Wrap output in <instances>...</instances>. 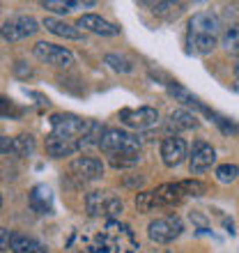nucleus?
<instances>
[{
  "instance_id": "f257e3e1",
  "label": "nucleus",
  "mask_w": 239,
  "mask_h": 253,
  "mask_svg": "<svg viewBox=\"0 0 239 253\" xmlns=\"http://www.w3.org/2000/svg\"><path fill=\"white\" fill-rule=\"evenodd\" d=\"M221 42V21L212 12H198L189 19L186 28V46L196 55H207L219 46Z\"/></svg>"
},
{
  "instance_id": "f03ea898",
  "label": "nucleus",
  "mask_w": 239,
  "mask_h": 253,
  "mask_svg": "<svg viewBox=\"0 0 239 253\" xmlns=\"http://www.w3.org/2000/svg\"><path fill=\"white\" fill-rule=\"evenodd\" d=\"M136 249H138V242L133 237L131 228L115 219L108 221L101 233H97L94 247L83 249L80 253H133Z\"/></svg>"
},
{
  "instance_id": "7ed1b4c3",
  "label": "nucleus",
  "mask_w": 239,
  "mask_h": 253,
  "mask_svg": "<svg viewBox=\"0 0 239 253\" xmlns=\"http://www.w3.org/2000/svg\"><path fill=\"white\" fill-rule=\"evenodd\" d=\"M184 200V193L179 189V182L175 184H161L152 191H143L136 196V207L140 212H150L157 207H175Z\"/></svg>"
},
{
  "instance_id": "20e7f679",
  "label": "nucleus",
  "mask_w": 239,
  "mask_h": 253,
  "mask_svg": "<svg viewBox=\"0 0 239 253\" xmlns=\"http://www.w3.org/2000/svg\"><path fill=\"white\" fill-rule=\"evenodd\" d=\"M85 210L90 216H104L108 221H115L122 214L124 205H122V198L115 191L97 189V191H90L85 196Z\"/></svg>"
},
{
  "instance_id": "39448f33",
  "label": "nucleus",
  "mask_w": 239,
  "mask_h": 253,
  "mask_svg": "<svg viewBox=\"0 0 239 253\" xmlns=\"http://www.w3.org/2000/svg\"><path fill=\"white\" fill-rule=\"evenodd\" d=\"M51 126H53V131L48 133V136L62 138V140H72V143H79L80 145L87 120H80L79 115H74V113H65V115L55 113V115H51Z\"/></svg>"
},
{
  "instance_id": "423d86ee",
  "label": "nucleus",
  "mask_w": 239,
  "mask_h": 253,
  "mask_svg": "<svg viewBox=\"0 0 239 253\" xmlns=\"http://www.w3.org/2000/svg\"><path fill=\"white\" fill-rule=\"evenodd\" d=\"M99 147L106 157L124 154V152H140V140L133 133H126L122 129H106L104 136H101Z\"/></svg>"
},
{
  "instance_id": "0eeeda50",
  "label": "nucleus",
  "mask_w": 239,
  "mask_h": 253,
  "mask_svg": "<svg viewBox=\"0 0 239 253\" xmlns=\"http://www.w3.org/2000/svg\"><path fill=\"white\" fill-rule=\"evenodd\" d=\"M184 230V223L177 214H168V216H161V219H154L150 226H147V235L150 240L157 242V244H168V242L177 240Z\"/></svg>"
},
{
  "instance_id": "6e6552de",
  "label": "nucleus",
  "mask_w": 239,
  "mask_h": 253,
  "mask_svg": "<svg viewBox=\"0 0 239 253\" xmlns=\"http://www.w3.org/2000/svg\"><path fill=\"white\" fill-rule=\"evenodd\" d=\"M37 30H40V23L33 16H14V19H7L2 23L0 35L5 42H21L26 37H33Z\"/></svg>"
},
{
  "instance_id": "1a4fd4ad",
  "label": "nucleus",
  "mask_w": 239,
  "mask_h": 253,
  "mask_svg": "<svg viewBox=\"0 0 239 253\" xmlns=\"http://www.w3.org/2000/svg\"><path fill=\"white\" fill-rule=\"evenodd\" d=\"M35 55L40 58L41 62L53 67H69L74 65V53L65 46H58V44H51V42H40L35 44Z\"/></svg>"
},
{
  "instance_id": "9d476101",
  "label": "nucleus",
  "mask_w": 239,
  "mask_h": 253,
  "mask_svg": "<svg viewBox=\"0 0 239 253\" xmlns=\"http://www.w3.org/2000/svg\"><path fill=\"white\" fill-rule=\"evenodd\" d=\"M120 120L131 129H150L159 122V111L152 106H140V108H122L120 111Z\"/></svg>"
},
{
  "instance_id": "9b49d317",
  "label": "nucleus",
  "mask_w": 239,
  "mask_h": 253,
  "mask_svg": "<svg viewBox=\"0 0 239 253\" xmlns=\"http://www.w3.org/2000/svg\"><path fill=\"white\" fill-rule=\"evenodd\" d=\"M216 164V152L207 140H196L191 147V157H189V168L193 175H200L209 170Z\"/></svg>"
},
{
  "instance_id": "f8f14e48",
  "label": "nucleus",
  "mask_w": 239,
  "mask_h": 253,
  "mask_svg": "<svg viewBox=\"0 0 239 253\" xmlns=\"http://www.w3.org/2000/svg\"><path fill=\"white\" fill-rule=\"evenodd\" d=\"M186 150H189V147H186L184 138L168 136V138H163V143H161V159H163V164H166L168 168H175L186 159Z\"/></svg>"
},
{
  "instance_id": "ddd939ff",
  "label": "nucleus",
  "mask_w": 239,
  "mask_h": 253,
  "mask_svg": "<svg viewBox=\"0 0 239 253\" xmlns=\"http://www.w3.org/2000/svg\"><path fill=\"white\" fill-rule=\"evenodd\" d=\"M72 173L79 177V180H99L104 175V164L94 157H79V159L72 161Z\"/></svg>"
},
{
  "instance_id": "4468645a",
  "label": "nucleus",
  "mask_w": 239,
  "mask_h": 253,
  "mask_svg": "<svg viewBox=\"0 0 239 253\" xmlns=\"http://www.w3.org/2000/svg\"><path fill=\"white\" fill-rule=\"evenodd\" d=\"M76 28H85V30H90V33L94 35H104V37H113V35L120 33V28L113 26L111 21L101 19V16H97V14H83L79 21H76Z\"/></svg>"
},
{
  "instance_id": "2eb2a0df",
  "label": "nucleus",
  "mask_w": 239,
  "mask_h": 253,
  "mask_svg": "<svg viewBox=\"0 0 239 253\" xmlns=\"http://www.w3.org/2000/svg\"><path fill=\"white\" fill-rule=\"evenodd\" d=\"M30 207L40 214H51L53 212V193L46 184H37L30 191Z\"/></svg>"
},
{
  "instance_id": "dca6fc26",
  "label": "nucleus",
  "mask_w": 239,
  "mask_h": 253,
  "mask_svg": "<svg viewBox=\"0 0 239 253\" xmlns=\"http://www.w3.org/2000/svg\"><path fill=\"white\" fill-rule=\"evenodd\" d=\"M9 251H12V253H46V247H44L41 242H37L35 237H28V235L12 233Z\"/></svg>"
},
{
  "instance_id": "f3484780",
  "label": "nucleus",
  "mask_w": 239,
  "mask_h": 253,
  "mask_svg": "<svg viewBox=\"0 0 239 253\" xmlns=\"http://www.w3.org/2000/svg\"><path fill=\"white\" fill-rule=\"evenodd\" d=\"M200 122L198 118L191 113V111H184V108H177L170 113L168 118V126L173 129V131H189V129H196Z\"/></svg>"
},
{
  "instance_id": "a211bd4d",
  "label": "nucleus",
  "mask_w": 239,
  "mask_h": 253,
  "mask_svg": "<svg viewBox=\"0 0 239 253\" xmlns=\"http://www.w3.org/2000/svg\"><path fill=\"white\" fill-rule=\"evenodd\" d=\"M44 28H46L48 33L58 35V37H65V40H83V33H80L79 28L67 26L65 21H58V19H53V16H46V19H44Z\"/></svg>"
},
{
  "instance_id": "6ab92c4d",
  "label": "nucleus",
  "mask_w": 239,
  "mask_h": 253,
  "mask_svg": "<svg viewBox=\"0 0 239 253\" xmlns=\"http://www.w3.org/2000/svg\"><path fill=\"white\" fill-rule=\"evenodd\" d=\"M147 7H152V12L161 19H168L173 21L177 19L179 14L184 12V5L182 2H147Z\"/></svg>"
},
{
  "instance_id": "aec40b11",
  "label": "nucleus",
  "mask_w": 239,
  "mask_h": 253,
  "mask_svg": "<svg viewBox=\"0 0 239 253\" xmlns=\"http://www.w3.org/2000/svg\"><path fill=\"white\" fill-rule=\"evenodd\" d=\"M221 44L226 46V51L235 58H239V26L237 23H230V26L221 33Z\"/></svg>"
},
{
  "instance_id": "412c9836",
  "label": "nucleus",
  "mask_w": 239,
  "mask_h": 253,
  "mask_svg": "<svg viewBox=\"0 0 239 253\" xmlns=\"http://www.w3.org/2000/svg\"><path fill=\"white\" fill-rule=\"evenodd\" d=\"M104 131H106V129H104L97 120H87L85 133H83V140H80V150H83V147H90V145H99Z\"/></svg>"
},
{
  "instance_id": "4be33fe9",
  "label": "nucleus",
  "mask_w": 239,
  "mask_h": 253,
  "mask_svg": "<svg viewBox=\"0 0 239 253\" xmlns=\"http://www.w3.org/2000/svg\"><path fill=\"white\" fill-rule=\"evenodd\" d=\"M12 152L16 157H30L35 152V138L30 133H19L16 138H12Z\"/></svg>"
},
{
  "instance_id": "5701e85b",
  "label": "nucleus",
  "mask_w": 239,
  "mask_h": 253,
  "mask_svg": "<svg viewBox=\"0 0 239 253\" xmlns=\"http://www.w3.org/2000/svg\"><path fill=\"white\" fill-rule=\"evenodd\" d=\"M111 166L113 168H131L140 161V152H124V154H113L108 157Z\"/></svg>"
},
{
  "instance_id": "b1692460",
  "label": "nucleus",
  "mask_w": 239,
  "mask_h": 253,
  "mask_svg": "<svg viewBox=\"0 0 239 253\" xmlns=\"http://www.w3.org/2000/svg\"><path fill=\"white\" fill-rule=\"evenodd\" d=\"M80 5H83V2H72V0H44V2H41L44 9H51V12H58V14H67Z\"/></svg>"
},
{
  "instance_id": "393cba45",
  "label": "nucleus",
  "mask_w": 239,
  "mask_h": 253,
  "mask_svg": "<svg viewBox=\"0 0 239 253\" xmlns=\"http://www.w3.org/2000/svg\"><path fill=\"white\" fill-rule=\"evenodd\" d=\"M106 65L113 69V72H120V74H129V72H133V65H131V60H126V58H122V55H115V53H108L106 58Z\"/></svg>"
},
{
  "instance_id": "a878e982",
  "label": "nucleus",
  "mask_w": 239,
  "mask_h": 253,
  "mask_svg": "<svg viewBox=\"0 0 239 253\" xmlns=\"http://www.w3.org/2000/svg\"><path fill=\"white\" fill-rule=\"evenodd\" d=\"M239 175V168L235 166V164H223V166L216 168V180L221 182V184H230V182L237 180Z\"/></svg>"
},
{
  "instance_id": "bb28decb",
  "label": "nucleus",
  "mask_w": 239,
  "mask_h": 253,
  "mask_svg": "<svg viewBox=\"0 0 239 253\" xmlns=\"http://www.w3.org/2000/svg\"><path fill=\"white\" fill-rule=\"evenodd\" d=\"M179 189H182L184 196H202L207 187L200 180H182L179 182Z\"/></svg>"
},
{
  "instance_id": "cd10ccee",
  "label": "nucleus",
  "mask_w": 239,
  "mask_h": 253,
  "mask_svg": "<svg viewBox=\"0 0 239 253\" xmlns=\"http://www.w3.org/2000/svg\"><path fill=\"white\" fill-rule=\"evenodd\" d=\"M19 115H21V108L12 99H7V97L0 94V118H19Z\"/></svg>"
},
{
  "instance_id": "c85d7f7f",
  "label": "nucleus",
  "mask_w": 239,
  "mask_h": 253,
  "mask_svg": "<svg viewBox=\"0 0 239 253\" xmlns=\"http://www.w3.org/2000/svg\"><path fill=\"white\" fill-rule=\"evenodd\" d=\"M209 118H212V120L216 122L221 129H223V133H233V136H235V133H239V126L235 125V122H230L228 118H221V115H216L214 111H212V115H209Z\"/></svg>"
},
{
  "instance_id": "c756f323",
  "label": "nucleus",
  "mask_w": 239,
  "mask_h": 253,
  "mask_svg": "<svg viewBox=\"0 0 239 253\" xmlns=\"http://www.w3.org/2000/svg\"><path fill=\"white\" fill-rule=\"evenodd\" d=\"M9 242H12V233L0 226V251H9Z\"/></svg>"
},
{
  "instance_id": "7c9ffc66",
  "label": "nucleus",
  "mask_w": 239,
  "mask_h": 253,
  "mask_svg": "<svg viewBox=\"0 0 239 253\" xmlns=\"http://www.w3.org/2000/svg\"><path fill=\"white\" fill-rule=\"evenodd\" d=\"M7 152H12V140L0 136V154H7Z\"/></svg>"
},
{
  "instance_id": "2f4dec72",
  "label": "nucleus",
  "mask_w": 239,
  "mask_h": 253,
  "mask_svg": "<svg viewBox=\"0 0 239 253\" xmlns=\"http://www.w3.org/2000/svg\"><path fill=\"white\" fill-rule=\"evenodd\" d=\"M235 76H237V79H239V62H237V65H235Z\"/></svg>"
},
{
  "instance_id": "473e14b6",
  "label": "nucleus",
  "mask_w": 239,
  "mask_h": 253,
  "mask_svg": "<svg viewBox=\"0 0 239 253\" xmlns=\"http://www.w3.org/2000/svg\"><path fill=\"white\" fill-rule=\"evenodd\" d=\"M0 207H2V196H0Z\"/></svg>"
}]
</instances>
